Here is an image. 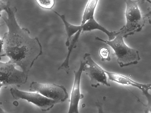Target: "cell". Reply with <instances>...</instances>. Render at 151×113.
I'll use <instances>...</instances> for the list:
<instances>
[{
  "mask_svg": "<svg viewBox=\"0 0 151 113\" xmlns=\"http://www.w3.org/2000/svg\"><path fill=\"white\" fill-rule=\"evenodd\" d=\"M6 15L2 17L8 28L2 38L3 53L16 66L27 74L35 61L42 53V47L38 37L32 38L26 28L21 27L16 17L15 12L8 7Z\"/></svg>",
  "mask_w": 151,
  "mask_h": 113,
  "instance_id": "6da1fadb",
  "label": "cell"
},
{
  "mask_svg": "<svg viewBox=\"0 0 151 113\" xmlns=\"http://www.w3.org/2000/svg\"><path fill=\"white\" fill-rule=\"evenodd\" d=\"M126 8L125 24L119 30L123 38L140 31L144 26L147 18L150 24L151 9L148 8L147 14L142 15L138 6L137 1L125 0Z\"/></svg>",
  "mask_w": 151,
  "mask_h": 113,
  "instance_id": "7a4b0ae2",
  "label": "cell"
},
{
  "mask_svg": "<svg viewBox=\"0 0 151 113\" xmlns=\"http://www.w3.org/2000/svg\"><path fill=\"white\" fill-rule=\"evenodd\" d=\"M95 38L96 40L104 42L111 48L120 67L136 64L141 59L139 51L128 46L124 42L123 36L120 33L111 40H105L97 36Z\"/></svg>",
  "mask_w": 151,
  "mask_h": 113,
  "instance_id": "3957f363",
  "label": "cell"
},
{
  "mask_svg": "<svg viewBox=\"0 0 151 113\" xmlns=\"http://www.w3.org/2000/svg\"><path fill=\"white\" fill-rule=\"evenodd\" d=\"M29 91L38 92L58 103L63 102L68 98V93L63 86L54 83L43 84L33 81L30 84Z\"/></svg>",
  "mask_w": 151,
  "mask_h": 113,
  "instance_id": "277c9868",
  "label": "cell"
},
{
  "mask_svg": "<svg viewBox=\"0 0 151 113\" xmlns=\"http://www.w3.org/2000/svg\"><path fill=\"white\" fill-rule=\"evenodd\" d=\"M16 67L9 60L5 62L0 61V82L4 86L20 85L27 82L28 75Z\"/></svg>",
  "mask_w": 151,
  "mask_h": 113,
  "instance_id": "5b68a950",
  "label": "cell"
},
{
  "mask_svg": "<svg viewBox=\"0 0 151 113\" xmlns=\"http://www.w3.org/2000/svg\"><path fill=\"white\" fill-rule=\"evenodd\" d=\"M10 91L14 99L26 100L37 106L42 111L49 110L58 103L55 100L48 98L37 92L23 91L15 87L11 88Z\"/></svg>",
  "mask_w": 151,
  "mask_h": 113,
  "instance_id": "8992f818",
  "label": "cell"
},
{
  "mask_svg": "<svg viewBox=\"0 0 151 113\" xmlns=\"http://www.w3.org/2000/svg\"><path fill=\"white\" fill-rule=\"evenodd\" d=\"M83 59L86 64L88 65V67L85 65L83 71L89 77L91 86L97 88L100 86V83H101L108 86H110L104 70L94 61L91 54L86 53L83 56Z\"/></svg>",
  "mask_w": 151,
  "mask_h": 113,
  "instance_id": "52a82bcc",
  "label": "cell"
},
{
  "mask_svg": "<svg viewBox=\"0 0 151 113\" xmlns=\"http://www.w3.org/2000/svg\"><path fill=\"white\" fill-rule=\"evenodd\" d=\"M86 65L85 61H81L80 66L77 71H74V80L71 91L68 113H78V105L80 99L84 97L80 93V84L82 72Z\"/></svg>",
  "mask_w": 151,
  "mask_h": 113,
  "instance_id": "ba28073f",
  "label": "cell"
},
{
  "mask_svg": "<svg viewBox=\"0 0 151 113\" xmlns=\"http://www.w3.org/2000/svg\"><path fill=\"white\" fill-rule=\"evenodd\" d=\"M104 71L108 76V79L109 80L123 85H131L141 90L147 97L149 103L150 104L151 96L148 92L149 89H151L150 84L139 83L121 74L110 72L105 70Z\"/></svg>",
  "mask_w": 151,
  "mask_h": 113,
  "instance_id": "9c48e42d",
  "label": "cell"
},
{
  "mask_svg": "<svg viewBox=\"0 0 151 113\" xmlns=\"http://www.w3.org/2000/svg\"><path fill=\"white\" fill-rule=\"evenodd\" d=\"M81 26L82 32L90 31L94 30H99L107 35L109 38V40L113 39L120 33L119 30L111 32L109 31L99 24L94 18L88 19Z\"/></svg>",
  "mask_w": 151,
  "mask_h": 113,
  "instance_id": "30bf717a",
  "label": "cell"
},
{
  "mask_svg": "<svg viewBox=\"0 0 151 113\" xmlns=\"http://www.w3.org/2000/svg\"><path fill=\"white\" fill-rule=\"evenodd\" d=\"M52 11L60 18L64 23L67 35L65 45L68 47L72 37L79 30H81L82 26L81 25H76L70 23L66 20L65 15L60 14L55 11Z\"/></svg>",
  "mask_w": 151,
  "mask_h": 113,
  "instance_id": "8fae6325",
  "label": "cell"
},
{
  "mask_svg": "<svg viewBox=\"0 0 151 113\" xmlns=\"http://www.w3.org/2000/svg\"><path fill=\"white\" fill-rule=\"evenodd\" d=\"M81 32V30H80L72 37L70 44L68 47V53L63 63L58 68V70L63 69L67 74L69 73L70 70L69 60L70 56L73 49L76 47V44Z\"/></svg>",
  "mask_w": 151,
  "mask_h": 113,
  "instance_id": "7c38bea8",
  "label": "cell"
},
{
  "mask_svg": "<svg viewBox=\"0 0 151 113\" xmlns=\"http://www.w3.org/2000/svg\"><path fill=\"white\" fill-rule=\"evenodd\" d=\"M99 0H88L83 14L81 25H83L88 19L94 18L95 10Z\"/></svg>",
  "mask_w": 151,
  "mask_h": 113,
  "instance_id": "4fadbf2b",
  "label": "cell"
},
{
  "mask_svg": "<svg viewBox=\"0 0 151 113\" xmlns=\"http://www.w3.org/2000/svg\"><path fill=\"white\" fill-rule=\"evenodd\" d=\"M40 7L46 9H51L54 5V0H35Z\"/></svg>",
  "mask_w": 151,
  "mask_h": 113,
  "instance_id": "5bb4252c",
  "label": "cell"
},
{
  "mask_svg": "<svg viewBox=\"0 0 151 113\" xmlns=\"http://www.w3.org/2000/svg\"><path fill=\"white\" fill-rule=\"evenodd\" d=\"M99 53L101 57V60L102 61H109L111 60V58L109 56V50L107 48L104 47L101 48L99 50Z\"/></svg>",
  "mask_w": 151,
  "mask_h": 113,
  "instance_id": "9a60e30c",
  "label": "cell"
},
{
  "mask_svg": "<svg viewBox=\"0 0 151 113\" xmlns=\"http://www.w3.org/2000/svg\"><path fill=\"white\" fill-rule=\"evenodd\" d=\"M9 7L3 1L0 0V13L3 11H6Z\"/></svg>",
  "mask_w": 151,
  "mask_h": 113,
  "instance_id": "2e32d148",
  "label": "cell"
},
{
  "mask_svg": "<svg viewBox=\"0 0 151 113\" xmlns=\"http://www.w3.org/2000/svg\"><path fill=\"white\" fill-rule=\"evenodd\" d=\"M4 42L3 40L0 37V55H1L3 52Z\"/></svg>",
  "mask_w": 151,
  "mask_h": 113,
  "instance_id": "e0dca14e",
  "label": "cell"
},
{
  "mask_svg": "<svg viewBox=\"0 0 151 113\" xmlns=\"http://www.w3.org/2000/svg\"><path fill=\"white\" fill-rule=\"evenodd\" d=\"M137 1L138 2V1H140L142 2H144L145 1H147L151 4V2L150 0H137Z\"/></svg>",
  "mask_w": 151,
  "mask_h": 113,
  "instance_id": "ac0fdd59",
  "label": "cell"
},
{
  "mask_svg": "<svg viewBox=\"0 0 151 113\" xmlns=\"http://www.w3.org/2000/svg\"><path fill=\"white\" fill-rule=\"evenodd\" d=\"M5 112L2 109L1 107L0 106V113H4Z\"/></svg>",
  "mask_w": 151,
  "mask_h": 113,
  "instance_id": "d6986e66",
  "label": "cell"
},
{
  "mask_svg": "<svg viewBox=\"0 0 151 113\" xmlns=\"http://www.w3.org/2000/svg\"><path fill=\"white\" fill-rule=\"evenodd\" d=\"M3 86H4V84L0 82V90L1 88Z\"/></svg>",
  "mask_w": 151,
  "mask_h": 113,
  "instance_id": "ffe728a7",
  "label": "cell"
}]
</instances>
